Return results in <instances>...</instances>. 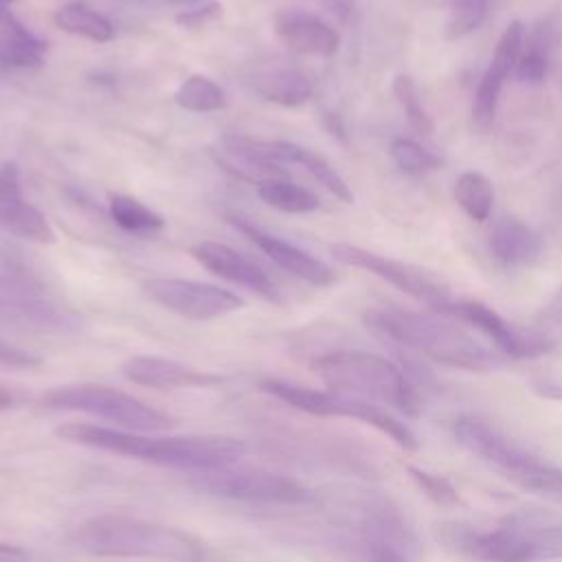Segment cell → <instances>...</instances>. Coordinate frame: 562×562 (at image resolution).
Segmentation results:
<instances>
[{"instance_id":"6da1fadb","label":"cell","mask_w":562,"mask_h":562,"mask_svg":"<svg viewBox=\"0 0 562 562\" xmlns=\"http://www.w3.org/2000/svg\"><path fill=\"white\" fill-rule=\"evenodd\" d=\"M55 435L70 443L187 470L191 474L235 463L246 452V443L241 439L224 435L149 437L136 430L108 428L86 422L61 424L55 428Z\"/></svg>"},{"instance_id":"7a4b0ae2","label":"cell","mask_w":562,"mask_h":562,"mask_svg":"<svg viewBox=\"0 0 562 562\" xmlns=\"http://www.w3.org/2000/svg\"><path fill=\"white\" fill-rule=\"evenodd\" d=\"M362 321L373 334L446 367L490 371L501 364V358L494 351L446 318L397 307H373L364 312Z\"/></svg>"},{"instance_id":"3957f363","label":"cell","mask_w":562,"mask_h":562,"mask_svg":"<svg viewBox=\"0 0 562 562\" xmlns=\"http://www.w3.org/2000/svg\"><path fill=\"white\" fill-rule=\"evenodd\" d=\"M72 542L81 551L101 558L204 562L202 542L191 533L123 514H101L81 522Z\"/></svg>"},{"instance_id":"277c9868","label":"cell","mask_w":562,"mask_h":562,"mask_svg":"<svg viewBox=\"0 0 562 562\" xmlns=\"http://www.w3.org/2000/svg\"><path fill=\"white\" fill-rule=\"evenodd\" d=\"M312 369L329 391L356 395L375 404H386L404 415H419L422 402L415 384L400 364L371 351L340 349L318 356Z\"/></svg>"},{"instance_id":"5b68a950","label":"cell","mask_w":562,"mask_h":562,"mask_svg":"<svg viewBox=\"0 0 562 562\" xmlns=\"http://www.w3.org/2000/svg\"><path fill=\"white\" fill-rule=\"evenodd\" d=\"M437 538L476 562H542L562 558V522L512 520L496 529L443 522Z\"/></svg>"},{"instance_id":"8992f818","label":"cell","mask_w":562,"mask_h":562,"mask_svg":"<svg viewBox=\"0 0 562 562\" xmlns=\"http://www.w3.org/2000/svg\"><path fill=\"white\" fill-rule=\"evenodd\" d=\"M259 389L288 406L316 415V417H347L362 422L382 435H386L391 441H395L402 450H417V437L415 432L391 411L382 408L375 402L347 395V393H336V391H318V389H307L288 380L279 378H266L259 382Z\"/></svg>"},{"instance_id":"52a82bcc","label":"cell","mask_w":562,"mask_h":562,"mask_svg":"<svg viewBox=\"0 0 562 562\" xmlns=\"http://www.w3.org/2000/svg\"><path fill=\"white\" fill-rule=\"evenodd\" d=\"M0 318L42 331H75L81 321L53 301L44 285L9 250H0Z\"/></svg>"},{"instance_id":"ba28073f","label":"cell","mask_w":562,"mask_h":562,"mask_svg":"<svg viewBox=\"0 0 562 562\" xmlns=\"http://www.w3.org/2000/svg\"><path fill=\"white\" fill-rule=\"evenodd\" d=\"M55 411H79L112 422L119 428L149 432L171 426V417L140 402L138 397L105 384H68L50 389L42 397Z\"/></svg>"},{"instance_id":"9c48e42d","label":"cell","mask_w":562,"mask_h":562,"mask_svg":"<svg viewBox=\"0 0 562 562\" xmlns=\"http://www.w3.org/2000/svg\"><path fill=\"white\" fill-rule=\"evenodd\" d=\"M198 490L213 496L244 501V503H266V505H301L310 501V492L294 479L257 468L228 463L222 468L204 470L193 474Z\"/></svg>"},{"instance_id":"30bf717a","label":"cell","mask_w":562,"mask_h":562,"mask_svg":"<svg viewBox=\"0 0 562 562\" xmlns=\"http://www.w3.org/2000/svg\"><path fill=\"white\" fill-rule=\"evenodd\" d=\"M356 542L364 562H419L422 542L389 501L369 503L356 527Z\"/></svg>"},{"instance_id":"8fae6325","label":"cell","mask_w":562,"mask_h":562,"mask_svg":"<svg viewBox=\"0 0 562 562\" xmlns=\"http://www.w3.org/2000/svg\"><path fill=\"white\" fill-rule=\"evenodd\" d=\"M329 252L342 266L367 270V272L384 279L386 283H391L393 288L402 290L404 294H408L417 301H424L432 310L450 301L448 285L443 283L441 277H437L430 270H424L419 266L378 255L373 250H367V248H360V246H353V244H347V241L331 244Z\"/></svg>"},{"instance_id":"7c38bea8","label":"cell","mask_w":562,"mask_h":562,"mask_svg":"<svg viewBox=\"0 0 562 562\" xmlns=\"http://www.w3.org/2000/svg\"><path fill=\"white\" fill-rule=\"evenodd\" d=\"M143 290L154 303L191 321H211L244 307V299L235 292L191 279L154 277L143 283Z\"/></svg>"},{"instance_id":"4fadbf2b","label":"cell","mask_w":562,"mask_h":562,"mask_svg":"<svg viewBox=\"0 0 562 562\" xmlns=\"http://www.w3.org/2000/svg\"><path fill=\"white\" fill-rule=\"evenodd\" d=\"M437 314L446 318H454L459 323H468L481 334H485L494 347L514 360L522 358H538L553 349V342L549 336L533 331V329H520L512 323H507L498 312L487 307L479 301H448L439 307H435Z\"/></svg>"},{"instance_id":"5bb4252c","label":"cell","mask_w":562,"mask_h":562,"mask_svg":"<svg viewBox=\"0 0 562 562\" xmlns=\"http://www.w3.org/2000/svg\"><path fill=\"white\" fill-rule=\"evenodd\" d=\"M226 222L237 228L246 239H250L272 263H277L281 270L290 272L292 277L316 285V288H327L336 281V272L321 259L312 257L310 252H305L303 248L272 235L266 233L263 228L255 226L252 222H248L246 217L237 215V213H228Z\"/></svg>"},{"instance_id":"9a60e30c","label":"cell","mask_w":562,"mask_h":562,"mask_svg":"<svg viewBox=\"0 0 562 562\" xmlns=\"http://www.w3.org/2000/svg\"><path fill=\"white\" fill-rule=\"evenodd\" d=\"M191 257L206 270H211L213 274L252 290L255 294L279 303V290L277 283L270 279V274L259 268L252 259H248L246 255L237 252L235 248L213 241V239H204L191 246Z\"/></svg>"},{"instance_id":"2e32d148","label":"cell","mask_w":562,"mask_h":562,"mask_svg":"<svg viewBox=\"0 0 562 562\" xmlns=\"http://www.w3.org/2000/svg\"><path fill=\"white\" fill-rule=\"evenodd\" d=\"M121 373L140 386L149 389H211L224 382L222 375L200 371L160 356H132L121 364Z\"/></svg>"},{"instance_id":"e0dca14e","label":"cell","mask_w":562,"mask_h":562,"mask_svg":"<svg viewBox=\"0 0 562 562\" xmlns=\"http://www.w3.org/2000/svg\"><path fill=\"white\" fill-rule=\"evenodd\" d=\"M454 439L472 454L490 463L494 470H498L503 476L512 472L516 465H520L531 452L514 443L509 437H505L501 430H496L492 424H487L481 417L474 415H461L452 426Z\"/></svg>"},{"instance_id":"ac0fdd59","label":"cell","mask_w":562,"mask_h":562,"mask_svg":"<svg viewBox=\"0 0 562 562\" xmlns=\"http://www.w3.org/2000/svg\"><path fill=\"white\" fill-rule=\"evenodd\" d=\"M279 40L299 55L331 57L340 46L338 31L316 13L303 9H283L274 18Z\"/></svg>"},{"instance_id":"d6986e66","label":"cell","mask_w":562,"mask_h":562,"mask_svg":"<svg viewBox=\"0 0 562 562\" xmlns=\"http://www.w3.org/2000/svg\"><path fill=\"white\" fill-rule=\"evenodd\" d=\"M540 237L520 220L503 217L490 231V250L505 268H516L533 261L540 255Z\"/></svg>"},{"instance_id":"ffe728a7","label":"cell","mask_w":562,"mask_h":562,"mask_svg":"<svg viewBox=\"0 0 562 562\" xmlns=\"http://www.w3.org/2000/svg\"><path fill=\"white\" fill-rule=\"evenodd\" d=\"M250 86L266 101L283 108H301L312 97L310 77L292 66L261 68L250 77Z\"/></svg>"},{"instance_id":"44dd1931","label":"cell","mask_w":562,"mask_h":562,"mask_svg":"<svg viewBox=\"0 0 562 562\" xmlns=\"http://www.w3.org/2000/svg\"><path fill=\"white\" fill-rule=\"evenodd\" d=\"M46 42L31 33L13 13L0 20V66L40 68L44 64Z\"/></svg>"},{"instance_id":"7402d4cb","label":"cell","mask_w":562,"mask_h":562,"mask_svg":"<svg viewBox=\"0 0 562 562\" xmlns=\"http://www.w3.org/2000/svg\"><path fill=\"white\" fill-rule=\"evenodd\" d=\"M0 228L9 235L22 237L35 244H53L55 231L50 222L24 198L0 200Z\"/></svg>"},{"instance_id":"603a6c76","label":"cell","mask_w":562,"mask_h":562,"mask_svg":"<svg viewBox=\"0 0 562 562\" xmlns=\"http://www.w3.org/2000/svg\"><path fill=\"white\" fill-rule=\"evenodd\" d=\"M505 479L538 498L562 505V468L560 465L540 461L538 457L529 454L520 465L507 472Z\"/></svg>"},{"instance_id":"cb8c5ba5","label":"cell","mask_w":562,"mask_h":562,"mask_svg":"<svg viewBox=\"0 0 562 562\" xmlns=\"http://www.w3.org/2000/svg\"><path fill=\"white\" fill-rule=\"evenodd\" d=\"M55 24L77 37L90 40L94 44H105L114 37V26L112 22L94 11L92 7L83 4V2H68L61 9L55 11Z\"/></svg>"},{"instance_id":"d4e9b609","label":"cell","mask_w":562,"mask_h":562,"mask_svg":"<svg viewBox=\"0 0 562 562\" xmlns=\"http://www.w3.org/2000/svg\"><path fill=\"white\" fill-rule=\"evenodd\" d=\"M257 195L272 209L290 215H305L321 206V200L314 191L290 182L285 178L279 180H266L257 184Z\"/></svg>"},{"instance_id":"484cf974","label":"cell","mask_w":562,"mask_h":562,"mask_svg":"<svg viewBox=\"0 0 562 562\" xmlns=\"http://www.w3.org/2000/svg\"><path fill=\"white\" fill-rule=\"evenodd\" d=\"M452 193H454L457 204L463 209V213L470 220L483 224L490 217L492 204H494V187L485 173L474 171V169L463 171L454 180Z\"/></svg>"},{"instance_id":"4316f807","label":"cell","mask_w":562,"mask_h":562,"mask_svg":"<svg viewBox=\"0 0 562 562\" xmlns=\"http://www.w3.org/2000/svg\"><path fill=\"white\" fill-rule=\"evenodd\" d=\"M110 217L119 228L138 237L154 235L165 226V220L156 211L145 206L140 200L123 193L110 195Z\"/></svg>"},{"instance_id":"83f0119b","label":"cell","mask_w":562,"mask_h":562,"mask_svg":"<svg viewBox=\"0 0 562 562\" xmlns=\"http://www.w3.org/2000/svg\"><path fill=\"white\" fill-rule=\"evenodd\" d=\"M176 103L187 112H220L228 108V97L220 83L204 75H191L176 90Z\"/></svg>"},{"instance_id":"f1b7e54d","label":"cell","mask_w":562,"mask_h":562,"mask_svg":"<svg viewBox=\"0 0 562 562\" xmlns=\"http://www.w3.org/2000/svg\"><path fill=\"white\" fill-rule=\"evenodd\" d=\"M391 158L393 162L411 176H419V173H428V171H437L443 167V158L426 147H422L419 143L411 140V138H395L391 143Z\"/></svg>"},{"instance_id":"f546056e","label":"cell","mask_w":562,"mask_h":562,"mask_svg":"<svg viewBox=\"0 0 562 562\" xmlns=\"http://www.w3.org/2000/svg\"><path fill=\"white\" fill-rule=\"evenodd\" d=\"M490 7L492 0H454L446 22V37L459 40L479 29L487 18Z\"/></svg>"},{"instance_id":"4dcf8cb0","label":"cell","mask_w":562,"mask_h":562,"mask_svg":"<svg viewBox=\"0 0 562 562\" xmlns=\"http://www.w3.org/2000/svg\"><path fill=\"white\" fill-rule=\"evenodd\" d=\"M393 94L397 99V103L402 105L408 123L419 132V134H432L435 123L430 119V114L426 112V108L422 105L419 92L415 81L408 75H397L393 79Z\"/></svg>"},{"instance_id":"1f68e13d","label":"cell","mask_w":562,"mask_h":562,"mask_svg":"<svg viewBox=\"0 0 562 562\" xmlns=\"http://www.w3.org/2000/svg\"><path fill=\"white\" fill-rule=\"evenodd\" d=\"M411 479L417 483V487L437 505H443V507H450V505H459L461 503V496L457 492V487L441 474H435V472H428L424 468H417V465H406Z\"/></svg>"},{"instance_id":"d6a6232c","label":"cell","mask_w":562,"mask_h":562,"mask_svg":"<svg viewBox=\"0 0 562 562\" xmlns=\"http://www.w3.org/2000/svg\"><path fill=\"white\" fill-rule=\"evenodd\" d=\"M303 169L318 182L323 184L336 200L345 202V204H351L353 202V191L349 189V184L342 180V176L323 158L318 156L316 151L310 149V156L303 165Z\"/></svg>"},{"instance_id":"836d02e7","label":"cell","mask_w":562,"mask_h":562,"mask_svg":"<svg viewBox=\"0 0 562 562\" xmlns=\"http://www.w3.org/2000/svg\"><path fill=\"white\" fill-rule=\"evenodd\" d=\"M549 70V53L542 42L531 40L525 42V48L516 61L514 77L522 83H540Z\"/></svg>"},{"instance_id":"e575fe53","label":"cell","mask_w":562,"mask_h":562,"mask_svg":"<svg viewBox=\"0 0 562 562\" xmlns=\"http://www.w3.org/2000/svg\"><path fill=\"white\" fill-rule=\"evenodd\" d=\"M222 15V4L220 2H204L193 9H184L176 13V24L182 29H202L211 22H215Z\"/></svg>"},{"instance_id":"d590c367","label":"cell","mask_w":562,"mask_h":562,"mask_svg":"<svg viewBox=\"0 0 562 562\" xmlns=\"http://www.w3.org/2000/svg\"><path fill=\"white\" fill-rule=\"evenodd\" d=\"M42 364V358L29 349H22L4 338H0V367L7 369H35Z\"/></svg>"},{"instance_id":"8d00e7d4","label":"cell","mask_w":562,"mask_h":562,"mask_svg":"<svg viewBox=\"0 0 562 562\" xmlns=\"http://www.w3.org/2000/svg\"><path fill=\"white\" fill-rule=\"evenodd\" d=\"M22 184H20V169L15 162L0 165V200H20Z\"/></svg>"},{"instance_id":"74e56055","label":"cell","mask_w":562,"mask_h":562,"mask_svg":"<svg viewBox=\"0 0 562 562\" xmlns=\"http://www.w3.org/2000/svg\"><path fill=\"white\" fill-rule=\"evenodd\" d=\"M318 2L327 13H331L342 24H349L356 15V0H318Z\"/></svg>"},{"instance_id":"f35d334b","label":"cell","mask_w":562,"mask_h":562,"mask_svg":"<svg viewBox=\"0 0 562 562\" xmlns=\"http://www.w3.org/2000/svg\"><path fill=\"white\" fill-rule=\"evenodd\" d=\"M0 562H29V553L15 544L0 542Z\"/></svg>"},{"instance_id":"ab89813d","label":"cell","mask_w":562,"mask_h":562,"mask_svg":"<svg viewBox=\"0 0 562 562\" xmlns=\"http://www.w3.org/2000/svg\"><path fill=\"white\" fill-rule=\"evenodd\" d=\"M20 402V395L13 389L0 386V411H7Z\"/></svg>"},{"instance_id":"60d3db41","label":"cell","mask_w":562,"mask_h":562,"mask_svg":"<svg viewBox=\"0 0 562 562\" xmlns=\"http://www.w3.org/2000/svg\"><path fill=\"white\" fill-rule=\"evenodd\" d=\"M167 4H176V7H198L202 0H165Z\"/></svg>"},{"instance_id":"b9f144b4","label":"cell","mask_w":562,"mask_h":562,"mask_svg":"<svg viewBox=\"0 0 562 562\" xmlns=\"http://www.w3.org/2000/svg\"><path fill=\"white\" fill-rule=\"evenodd\" d=\"M13 2H18V0H0V7L9 9V4H13Z\"/></svg>"},{"instance_id":"7bdbcfd3","label":"cell","mask_w":562,"mask_h":562,"mask_svg":"<svg viewBox=\"0 0 562 562\" xmlns=\"http://www.w3.org/2000/svg\"><path fill=\"white\" fill-rule=\"evenodd\" d=\"M7 13H11V11H9V9H4V7H0V20H2Z\"/></svg>"}]
</instances>
